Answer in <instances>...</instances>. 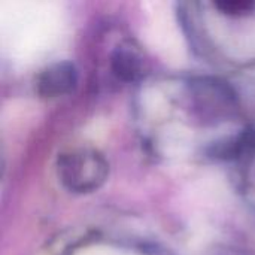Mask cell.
I'll return each instance as SVG.
<instances>
[{
	"instance_id": "277c9868",
	"label": "cell",
	"mask_w": 255,
	"mask_h": 255,
	"mask_svg": "<svg viewBox=\"0 0 255 255\" xmlns=\"http://www.w3.org/2000/svg\"><path fill=\"white\" fill-rule=\"evenodd\" d=\"M111 69L118 79L134 82L143 73V57L131 43H123L111 55Z\"/></svg>"
},
{
	"instance_id": "3957f363",
	"label": "cell",
	"mask_w": 255,
	"mask_h": 255,
	"mask_svg": "<svg viewBox=\"0 0 255 255\" xmlns=\"http://www.w3.org/2000/svg\"><path fill=\"white\" fill-rule=\"evenodd\" d=\"M78 84V72L70 61H60L43 69L36 81L34 90L43 99H57L75 90Z\"/></svg>"
},
{
	"instance_id": "5b68a950",
	"label": "cell",
	"mask_w": 255,
	"mask_h": 255,
	"mask_svg": "<svg viewBox=\"0 0 255 255\" xmlns=\"http://www.w3.org/2000/svg\"><path fill=\"white\" fill-rule=\"evenodd\" d=\"M214 6L224 15L229 16H250L254 15L255 1L254 0H223L215 1Z\"/></svg>"
},
{
	"instance_id": "6da1fadb",
	"label": "cell",
	"mask_w": 255,
	"mask_h": 255,
	"mask_svg": "<svg viewBox=\"0 0 255 255\" xmlns=\"http://www.w3.org/2000/svg\"><path fill=\"white\" fill-rule=\"evenodd\" d=\"M109 163L94 148H72L57 158V176L61 185L75 194L97 191L108 179Z\"/></svg>"
},
{
	"instance_id": "7a4b0ae2",
	"label": "cell",
	"mask_w": 255,
	"mask_h": 255,
	"mask_svg": "<svg viewBox=\"0 0 255 255\" xmlns=\"http://www.w3.org/2000/svg\"><path fill=\"white\" fill-rule=\"evenodd\" d=\"M190 102L203 121L227 120L238 108L236 93L230 85L212 78H197L188 85Z\"/></svg>"
},
{
	"instance_id": "8992f818",
	"label": "cell",
	"mask_w": 255,
	"mask_h": 255,
	"mask_svg": "<svg viewBox=\"0 0 255 255\" xmlns=\"http://www.w3.org/2000/svg\"><path fill=\"white\" fill-rule=\"evenodd\" d=\"M241 160L245 161V181L250 185V188L255 191V146Z\"/></svg>"
}]
</instances>
